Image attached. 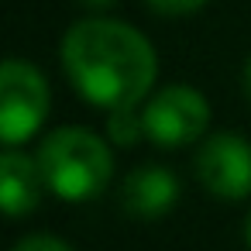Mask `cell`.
Returning <instances> with one entry per match:
<instances>
[{
    "label": "cell",
    "mask_w": 251,
    "mask_h": 251,
    "mask_svg": "<svg viewBox=\"0 0 251 251\" xmlns=\"http://www.w3.org/2000/svg\"><path fill=\"white\" fill-rule=\"evenodd\" d=\"M62 69L86 103L121 110L138 107L151 93L158 55L134 25L90 14L73 21L62 35Z\"/></svg>",
    "instance_id": "cell-1"
},
{
    "label": "cell",
    "mask_w": 251,
    "mask_h": 251,
    "mask_svg": "<svg viewBox=\"0 0 251 251\" xmlns=\"http://www.w3.org/2000/svg\"><path fill=\"white\" fill-rule=\"evenodd\" d=\"M38 169L49 186L66 203H90L97 200L114 176V151L110 138H100L90 127H55L38 145Z\"/></svg>",
    "instance_id": "cell-2"
},
{
    "label": "cell",
    "mask_w": 251,
    "mask_h": 251,
    "mask_svg": "<svg viewBox=\"0 0 251 251\" xmlns=\"http://www.w3.org/2000/svg\"><path fill=\"white\" fill-rule=\"evenodd\" d=\"M52 107L45 73L28 59H7L0 73V138L4 145H21L45 124Z\"/></svg>",
    "instance_id": "cell-3"
},
{
    "label": "cell",
    "mask_w": 251,
    "mask_h": 251,
    "mask_svg": "<svg viewBox=\"0 0 251 251\" xmlns=\"http://www.w3.org/2000/svg\"><path fill=\"white\" fill-rule=\"evenodd\" d=\"M145 117V138L158 148H186L200 141L210 127V103L196 86L172 83L162 86L148 103L141 107Z\"/></svg>",
    "instance_id": "cell-4"
},
{
    "label": "cell",
    "mask_w": 251,
    "mask_h": 251,
    "mask_svg": "<svg viewBox=\"0 0 251 251\" xmlns=\"http://www.w3.org/2000/svg\"><path fill=\"white\" fill-rule=\"evenodd\" d=\"M196 179L200 186L224 200V203H237L251 196V141L234 134V131H220L210 134L200 151H196Z\"/></svg>",
    "instance_id": "cell-5"
},
{
    "label": "cell",
    "mask_w": 251,
    "mask_h": 251,
    "mask_svg": "<svg viewBox=\"0 0 251 251\" xmlns=\"http://www.w3.org/2000/svg\"><path fill=\"white\" fill-rule=\"evenodd\" d=\"M179 196H182V186H179L176 172L165 165H155V162L131 169L121 182V206L138 220H158V217L172 213Z\"/></svg>",
    "instance_id": "cell-6"
},
{
    "label": "cell",
    "mask_w": 251,
    "mask_h": 251,
    "mask_svg": "<svg viewBox=\"0 0 251 251\" xmlns=\"http://www.w3.org/2000/svg\"><path fill=\"white\" fill-rule=\"evenodd\" d=\"M45 179L38 169V158L25 155L18 145H7L0 155V206L7 217H28L38 210L42 193H45Z\"/></svg>",
    "instance_id": "cell-7"
},
{
    "label": "cell",
    "mask_w": 251,
    "mask_h": 251,
    "mask_svg": "<svg viewBox=\"0 0 251 251\" xmlns=\"http://www.w3.org/2000/svg\"><path fill=\"white\" fill-rule=\"evenodd\" d=\"M107 138L110 145H121V148L138 145V138H145V117L134 107L107 110Z\"/></svg>",
    "instance_id": "cell-8"
},
{
    "label": "cell",
    "mask_w": 251,
    "mask_h": 251,
    "mask_svg": "<svg viewBox=\"0 0 251 251\" xmlns=\"http://www.w3.org/2000/svg\"><path fill=\"white\" fill-rule=\"evenodd\" d=\"M11 251H76V248L55 234H25Z\"/></svg>",
    "instance_id": "cell-9"
},
{
    "label": "cell",
    "mask_w": 251,
    "mask_h": 251,
    "mask_svg": "<svg viewBox=\"0 0 251 251\" xmlns=\"http://www.w3.org/2000/svg\"><path fill=\"white\" fill-rule=\"evenodd\" d=\"M210 4V0H148V7L155 14H165V18H186V14H196Z\"/></svg>",
    "instance_id": "cell-10"
},
{
    "label": "cell",
    "mask_w": 251,
    "mask_h": 251,
    "mask_svg": "<svg viewBox=\"0 0 251 251\" xmlns=\"http://www.w3.org/2000/svg\"><path fill=\"white\" fill-rule=\"evenodd\" d=\"M79 4L86 7V11H93V14H103L107 7H114L117 0H79Z\"/></svg>",
    "instance_id": "cell-11"
},
{
    "label": "cell",
    "mask_w": 251,
    "mask_h": 251,
    "mask_svg": "<svg viewBox=\"0 0 251 251\" xmlns=\"http://www.w3.org/2000/svg\"><path fill=\"white\" fill-rule=\"evenodd\" d=\"M241 90H244V97L251 100V59H248L244 69H241Z\"/></svg>",
    "instance_id": "cell-12"
},
{
    "label": "cell",
    "mask_w": 251,
    "mask_h": 251,
    "mask_svg": "<svg viewBox=\"0 0 251 251\" xmlns=\"http://www.w3.org/2000/svg\"><path fill=\"white\" fill-rule=\"evenodd\" d=\"M244 244H248V251H251V210H248V217H244Z\"/></svg>",
    "instance_id": "cell-13"
}]
</instances>
